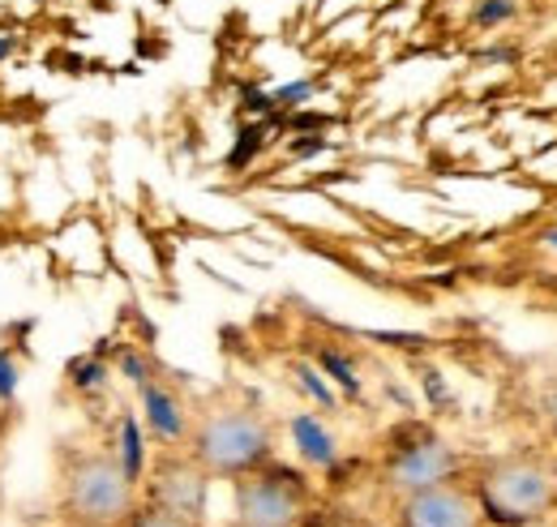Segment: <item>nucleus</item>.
<instances>
[{
    "instance_id": "obj_13",
    "label": "nucleus",
    "mask_w": 557,
    "mask_h": 527,
    "mask_svg": "<svg viewBox=\"0 0 557 527\" xmlns=\"http://www.w3.org/2000/svg\"><path fill=\"white\" fill-rule=\"evenodd\" d=\"M112 373H116V369H112L103 356H77L70 365V387L82 399H95L112 387Z\"/></svg>"
},
{
    "instance_id": "obj_5",
    "label": "nucleus",
    "mask_w": 557,
    "mask_h": 527,
    "mask_svg": "<svg viewBox=\"0 0 557 527\" xmlns=\"http://www.w3.org/2000/svg\"><path fill=\"white\" fill-rule=\"evenodd\" d=\"M463 471V455L429 425H399L386 438V455H382V485L404 498V493H420L433 489L442 480H459Z\"/></svg>"
},
{
    "instance_id": "obj_16",
    "label": "nucleus",
    "mask_w": 557,
    "mask_h": 527,
    "mask_svg": "<svg viewBox=\"0 0 557 527\" xmlns=\"http://www.w3.org/2000/svg\"><path fill=\"white\" fill-rule=\"evenodd\" d=\"M121 527H198V524H189V519H181V515H172V511H163V506H154V502L141 498L138 511Z\"/></svg>"
},
{
    "instance_id": "obj_4",
    "label": "nucleus",
    "mask_w": 557,
    "mask_h": 527,
    "mask_svg": "<svg viewBox=\"0 0 557 527\" xmlns=\"http://www.w3.org/2000/svg\"><path fill=\"white\" fill-rule=\"evenodd\" d=\"M309 480L296 467L271 459L267 467L232 480V524L236 527H305Z\"/></svg>"
},
{
    "instance_id": "obj_3",
    "label": "nucleus",
    "mask_w": 557,
    "mask_h": 527,
    "mask_svg": "<svg viewBox=\"0 0 557 527\" xmlns=\"http://www.w3.org/2000/svg\"><path fill=\"white\" fill-rule=\"evenodd\" d=\"M141 502V489L121 471L112 451L77 455L65 467V515L73 524L121 527Z\"/></svg>"
},
{
    "instance_id": "obj_24",
    "label": "nucleus",
    "mask_w": 557,
    "mask_h": 527,
    "mask_svg": "<svg viewBox=\"0 0 557 527\" xmlns=\"http://www.w3.org/2000/svg\"><path fill=\"white\" fill-rule=\"evenodd\" d=\"M536 527H541V524H536Z\"/></svg>"
},
{
    "instance_id": "obj_22",
    "label": "nucleus",
    "mask_w": 557,
    "mask_h": 527,
    "mask_svg": "<svg viewBox=\"0 0 557 527\" xmlns=\"http://www.w3.org/2000/svg\"><path fill=\"white\" fill-rule=\"evenodd\" d=\"M541 249H545L549 258H557V223H549V228L541 232Z\"/></svg>"
},
{
    "instance_id": "obj_21",
    "label": "nucleus",
    "mask_w": 557,
    "mask_h": 527,
    "mask_svg": "<svg viewBox=\"0 0 557 527\" xmlns=\"http://www.w3.org/2000/svg\"><path fill=\"white\" fill-rule=\"evenodd\" d=\"M13 52H17V35H13V30H0V65H4Z\"/></svg>"
},
{
    "instance_id": "obj_9",
    "label": "nucleus",
    "mask_w": 557,
    "mask_h": 527,
    "mask_svg": "<svg viewBox=\"0 0 557 527\" xmlns=\"http://www.w3.org/2000/svg\"><path fill=\"white\" fill-rule=\"evenodd\" d=\"M287 438H292L296 459L313 467V471H335L344 459V446H339L335 429L318 412H292L287 416Z\"/></svg>"
},
{
    "instance_id": "obj_18",
    "label": "nucleus",
    "mask_w": 557,
    "mask_h": 527,
    "mask_svg": "<svg viewBox=\"0 0 557 527\" xmlns=\"http://www.w3.org/2000/svg\"><path fill=\"white\" fill-rule=\"evenodd\" d=\"M22 387V360L13 356V347H0V403H13Z\"/></svg>"
},
{
    "instance_id": "obj_2",
    "label": "nucleus",
    "mask_w": 557,
    "mask_h": 527,
    "mask_svg": "<svg viewBox=\"0 0 557 527\" xmlns=\"http://www.w3.org/2000/svg\"><path fill=\"white\" fill-rule=\"evenodd\" d=\"M194 459L214 480H236L275 459V429L258 407L245 403H214L194 420L189 446Z\"/></svg>"
},
{
    "instance_id": "obj_19",
    "label": "nucleus",
    "mask_w": 557,
    "mask_h": 527,
    "mask_svg": "<svg viewBox=\"0 0 557 527\" xmlns=\"http://www.w3.org/2000/svg\"><path fill=\"white\" fill-rule=\"evenodd\" d=\"M313 82H292V86H278V90H271L275 95V112L278 108H305L309 99H313Z\"/></svg>"
},
{
    "instance_id": "obj_11",
    "label": "nucleus",
    "mask_w": 557,
    "mask_h": 527,
    "mask_svg": "<svg viewBox=\"0 0 557 527\" xmlns=\"http://www.w3.org/2000/svg\"><path fill=\"white\" fill-rule=\"evenodd\" d=\"M309 360H313V365L326 373V382H331L339 395L360 399V391H364V378H360V365L351 360V352H344L339 343H318Z\"/></svg>"
},
{
    "instance_id": "obj_15",
    "label": "nucleus",
    "mask_w": 557,
    "mask_h": 527,
    "mask_svg": "<svg viewBox=\"0 0 557 527\" xmlns=\"http://www.w3.org/2000/svg\"><path fill=\"white\" fill-rule=\"evenodd\" d=\"M262 150H267V121H245V125L236 130L232 150H227V168H232V172H245Z\"/></svg>"
},
{
    "instance_id": "obj_6",
    "label": "nucleus",
    "mask_w": 557,
    "mask_h": 527,
    "mask_svg": "<svg viewBox=\"0 0 557 527\" xmlns=\"http://www.w3.org/2000/svg\"><path fill=\"white\" fill-rule=\"evenodd\" d=\"M210 485H214V476L189 451H168V455L150 463V471L141 480V498L181 515V519H189V524H202Z\"/></svg>"
},
{
    "instance_id": "obj_1",
    "label": "nucleus",
    "mask_w": 557,
    "mask_h": 527,
    "mask_svg": "<svg viewBox=\"0 0 557 527\" xmlns=\"http://www.w3.org/2000/svg\"><path fill=\"white\" fill-rule=\"evenodd\" d=\"M472 493L485 527H536L557 506V467L545 455H502L476 467Z\"/></svg>"
},
{
    "instance_id": "obj_12",
    "label": "nucleus",
    "mask_w": 557,
    "mask_h": 527,
    "mask_svg": "<svg viewBox=\"0 0 557 527\" xmlns=\"http://www.w3.org/2000/svg\"><path fill=\"white\" fill-rule=\"evenodd\" d=\"M287 369H292L296 391H305V399H309L313 407H322V412H339V391L326 382V373H322L313 360H292Z\"/></svg>"
},
{
    "instance_id": "obj_7",
    "label": "nucleus",
    "mask_w": 557,
    "mask_h": 527,
    "mask_svg": "<svg viewBox=\"0 0 557 527\" xmlns=\"http://www.w3.org/2000/svg\"><path fill=\"white\" fill-rule=\"evenodd\" d=\"M395 527H485L472 485L442 480L433 489L395 498Z\"/></svg>"
},
{
    "instance_id": "obj_23",
    "label": "nucleus",
    "mask_w": 557,
    "mask_h": 527,
    "mask_svg": "<svg viewBox=\"0 0 557 527\" xmlns=\"http://www.w3.org/2000/svg\"><path fill=\"white\" fill-rule=\"evenodd\" d=\"M70 527H108V524H70Z\"/></svg>"
},
{
    "instance_id": "obj_14",
    "label": "nucleus",
    "mask_w": 557,
    "mask_h": 527,
    "mask_svg": "<svg viewBox=\"0 0 557 527\" xmlns=\"http://www.w3.org/2000/svg\"><path fill=\"white\" fill-rule=\"evenodd\" d=\"M523 13V0H472L468 9V26L472 30H506L515 17Z\"/></svg>"
},
{
    "instance_id": "obj_10",
    "label": "nucleus",
    "mask_w": 557,
    "mask_h": 527,
    "mask_svg": "<svg viewBox=\"0 0 557 527\" xmlns=\"http://www.w3.org/2000/svg\"><path fill=\"white\" fill-rule=\"evenodd\" d=\"M112 459L121 463V471L141 489L146 471H150V433L141 425L138 412H121L112 425Z\"/></svg>"
},
{
    "instance_id": "obj_20",
    "label": "nucleus",
    "mask_w": 557,
    "mask_h": 527,
    "mask_svg": "<svg viewBox=\"0 0 557 527\" xmlns=\"http://www.w3.org/2000/svg\"><path fill=\"white\" fill-rule=\"evenodd\" d=\"M541 407H545V425H549V433L557 438V382L545 391V399H541Z\"/></svg>"
},
{
    "instance_id": "obj_8",
    "label": "nucleus",
    "mask_w": 557,
    "mask_h": 527,
    "mask_svg": "<svg viewBox=\"0 0 557 527\" xmlns=\"http://www.w3.org/2000/svg\"><path fill=\"white\" fill-rule=\"evenodd\" d=\"M138 416L150 433V442H159L163 451H185L189 446V433H194V412L189 403L181 399V391L163 378H150L138 387Z\"/></svg>"
},
{
    "instance_id": "obj_17",
    "label": "nucleus",
    "mask_w": 557,
    "mask_h": 527,
    "mask_svg": "<svg viewBox=\"0 0 557 527\" xmlns=\"http://www.w3.org/2000/svg\"><path fill=\"white\" fill-rule=\"evenodd\" d=\"M116 373L138 391L141 382H150L154 378V369H150V356H141L138 347H121L116 352Z\"/></svg>"
}]
</instances>
